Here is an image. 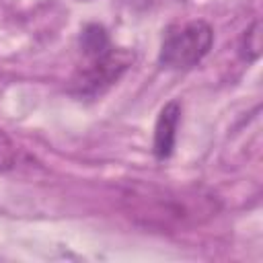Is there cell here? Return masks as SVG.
Here are the masks:
<instances>
[{
    "instance_id": "obj_1",
    "label": "cell",
    "mask_w": 263,
    "mask_h": 263,
    "mask_svg": "<svg viewBox=\"0 0 263 263\" xmlns=\"http://www.w3.org/2000/svg\"><path fill=\"white\" fill-rule=\"evenodd\" d=\"M132 218L156 228H179L199 224L216 212L212 195L179 193L160 187L134 185L123 195Z\"/></svg>"
},
{
    "instance_id": "obj_2",
    "label": "cell",
    "mask_w": 263,
    "mask_h": 263,
    "mask_svg": "<svg viewBox=\"0 0 263 263\" xmlns=\"http://www.w3.org/2000/svg\"><path fill=\"white\" fill-rule=\"evenodd\" d=\"M212 43L214 29L205 21H189L164 35L158 62L171 70H189L208 55Z\"/></svg>"
},
{
    "instance_id": "obj_3",
    "label": "cell",
    "mask_w": 263,
    "mask_h": 263,
    "mask_svg": "<svg viewBox=\"0 0 263 263\" xmlns=\"http://www.w3.org/2000/svg\"><path fill=\"white\" fill-rule=\"evenodd\" d=\"M134 55L125 49H109L97 58H84V66L78 68L74 86L80 95H97L119 80V76L127 70Z\"/></svg>"
},
{
    "instance_id": "obj_4",
    "label": "cell",
    "mask_w": 263,
    "mask_h": 263,
    "mask_svg": "<svg viewBox=\"0 0 263 263\" xmlns=\"http://www.w3.org/2000/svg\"><path fill=\"white\" fill-rule=\"evenodd\" d=\"M179 121H181V105L177 101H168L156 119L154 125V144L152 150L156 154V158L164 160L173 154L175 150V142H177V129H179Z\"/></svg>"
},
{
    "instance_id": "obj_5",
    "label": "cell",
    "mask_w": 263,
    "mask_h": 263,
    "mask_svg": "<svg viewBox=\"0 0 263 263\" xmlns=\"http://www.w3.org/2000/svg\"><path fill=\"white\" fill-rule=\"evenodd\" d=\"M113 49V43L101 25H86L80 35V51L84 58H97Z\"/></svg>"
},
{
    "instance_id": "obj_6",
    "label": "cell",
    "mask_w": 263,
    "mask_h": 263,
    "mask_svg": "<svg viewBox=\"0 0 263 263\" xmlns=\"http://www.w3.org/2000/svg\"><path fill=\"white\" fill-rule=\"evenodd\" d=\"M242 55L249 60L259 58V49H261V33H259V21H255L242 35Z\"/></svg>"
},
{
    "instance_id": "obj_7",
    "label": "cell",
    "mask_w": 263,
    "mask_h": 263,
    "mask_svg": "<svg viewBox=\"0 0 263 263\" xmlns=\"http://www.w3.org/2000/svg\"><path fill=\"white\" fill-rule=\"evenodd\" d=\"M16 146L6 132L0 129V171H12L16 166Z\"/></svg>"
},
{
    "instance_id": "obj_8",
    "label": "cell",
    "mask_w": 263,
    "mask_h": 263,
    "mask_svg": "<svg viewBox=\"0 0 263 263\" xmlns=\"http://www.w3.org/2000/svg\"><path fill=\"white\" fill-rule=\"evenodd\" d=\"M127 4L140 10V8H146L148 4H152V0H127Z\"/></svg>"
}]
</instances>
